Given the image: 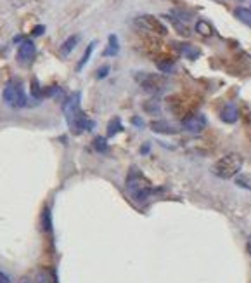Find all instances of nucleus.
<instances>
[{"label":"nucleus","instance_id":"1","mask_svg":"<svg viewBox=\"0 0 251 283\" xmlns=\"http://www.w3.org/2000/svg\"><path fill=\"white\" fill-rule=\"evenodd\" d=\"M80 103H82V94L75 92L62 105V111H65L68 127H70V130L75 135H82L83 132H89V130L94 129V122L82 111Z\"/></svg>","mask_w":251,"mask_h":283},{"label":"nucleus","instance_id":"2","mask_svg":"<svg viewBox=\"0 0 251 283\" xmlns=\"http://www.w3.org/2000/svg\"><path fill=\"white\" fill-rule=\"evenodd\" d=\"M4 103L11 108H26L28 98L25 92V87L19 78H11L4 87Z\"/></svg>","mask_w":251,"mask_h":283},{"label":"nucleus","instance_id":"3","mask_svg":"<svg viewBox=\"0 0 251 283\" xmlns=\"http://www.w3.org/2000/svg\"><path fill=\"white\" fill-rule=\"evenodd\" d=\"M241 167H242L241 155L229 153V155H225V157L218 158V160L215 162V165L212 167V170H213V174L218 175L220 179H230L239 174Z\"/></svg>","mask_w":251,"mask_h":283},{"label":"nucleus","instance_id":"4","mask_svg":"<svg viewBox=\"0 0 251 283\" xmlns=\"http://www.w3.org/2000/svg\"><path fill=\"white\" fill-rule=\"evenodd\" d=\"M137 82L146 92L149 94H159L165 90L166 87V78L161 77V75H154V73H137Z\"/></svg>","mask_w":251,"mask_h":283},{"label":"nucleus","instance_id":"5","mask_svg":"<svg viewBox=\"0 0 251 283\" xmlns=\"http://www.w3.org/2000/svg\"><path fill=\"white\" fill-rule=\"evenodd\" d=\"M135 25L146 31L156 33V35H159V37H165V35L168 33L166 26L163 25L158 18H154V16H151V14H142V16H139V18H135Z\"/></svg>","mask_w":251,"mask_h":283},{"label":"nucleus","instance_id":"6","mask_svg":"<svg viewBox=\"0 0 251 283\" xmlns=\"http://www.w3.org/2000/svg\"><path fill=\"white\" fill-rule=\"evenodd\" d=\"M35 56H37V47H35L33 40L30 38H25L18 47V54H16V59L21 66H30L33 63Z\"/></svg>","mask_w":251,"mask_h":283},{"label":"nucleus","instance_id":"7","mask_svg":"<svg viewBox=\"0 0 251 283\" xmlns=\"http://www.w3.org/2000/svg\"><path fill=\"white\" fill-rule=\"evenodd\" d=\"M206 117L203 113H193L187 115V117L182 120V127L189 132H201L203 129L206 127Z\"/></svg>","mask_w":251,"mask_h":283},{"label":"nucleus","instance_id":"8","mask_svg":"<svg viewBox=\"0 0 251 283\" xmlns=\"http://www.w3.org/2000/svg\"><path fill=\"white\" fill-rule=\"evenodd\" d=\"M151 130L156 134H165V135H172V134H177L178 129L173 125V123L166 122V120H154L151 122Z\"/></svg>","mask_w":251,"mask_h":283},{"label":"nucleus","instance_id":"9","mask_svg":"<svg viewBox=\"0 0 251 283\" xmlns=\"http://www.w3.org/2000/svg\"><path fill=\"white\" fill-rule=\"evenodd\" d=\"M175 47L178 49V53H180L184 58H187L189 61H194V59H198L201 53H199L198 47L191 45V43H173Z\"/></svg>","mask_w":251,"mask_h":283},{"label":"nucleus","instance_id":"10","mask_svg":"<svg viewBox=\"0 0 251 283\" xmlns=\"http://www.w3.org/2000/svg\"><path fill=\"white\" fill-rule=\"evenodd\" d=\"M237 117H239V113L234 105H225L220 111V118H222V122H225V123L237 122Z\"/></svg>","mask_w":251,"mask_h":283},{"label":"nucleus","instance_id":"11","mask_svg":"<svg viewBox=\"0 0 251 283\" xmlns=\"http://www.w3.org/2000/svg\"><path fill=\"white\" fill-rule=\"evenodd\" d=\"M119 51V42H118V37L114 33H111L109 37H107V45L104 49V53L102 56L104 58H113V56H116Z\"/></svg>","mask_w":251,"mask_h":283},{"label":"nucleus","instance_id":"12","mask_svg":"<svg viewBox=\"0 0 251 283\" xmlns=\"http://www.w3.org/2000/svg\"><path fill=\"white\" fill-rule=\"evenodd\" d=\"M80 42V35H71V37H68L65 42L61 43V47H59V51H61L62 56H68L71 53V51L77 47V43Z\"/></svg>","mask_w":251,"mask_h":283},{"label":"nucleus","instance_id":"13","mask_svg":"<svg viewBox=\"0 0 251 283\" xmlns=\"http://www.w3.org/2000/svg\"><path fill=\"white\" fill-rule=\"evenodd\" d=\"M33 283H55V276L52 271H47V269H40L37 274H35V280Z\"/></svg>","mask_w":251,"mask_h":283},{"label":"nucleus","instance_id":"14","mask_svg":"<svg viewBox=\"0 0 251 283\" xmlns=\"http://www.w3.org/2000/svg\"><path fill=\"white\" fill-rule=\"evenodd\" d=\"M234 16H236L241 23H244L246 26L251 28V9H246V7H237V9L234 11Z\"/></svg>","mask_w":251,"mask_h":283},{"label":"nucleus","instance_id":"15","mask_svg":"<svg viewBox=\"0 0 251 283\" xmlns=\"http://www.w3.org/2000/svg\"><path fill=\"white\" fill-rule=\"evenodd\" d=\"M94 49H95V40H94V42H90L89 45H87L85 53H83V56H82V58H80V61H78V65H77V71H82V70H83V66H85L87 63H89V59H90V56H92Z\"/></svg>","mask_w":251,"mask_h":283},{"label":"nucleus","instance_id":"16","mask_svg":"<svg viewBox=\"0 0 251 283\" xmlns=\"http://www.w3.org/2000/svg\"><path fill=\"white\" fill-rule=\"evenodd\" d=\"M168 18H170V21H172L173 28L178 31V35H184V37H189L191 31H189V28H187V25H185L184 21H180V19L175 18V16H172V14H168Z\"/></svg>","mask_w":251,"mask_h":283},{"label":"nucleus","instance_id":"17","mask_svg":"<svg viewBox=\"0 0 251 283\" xmlns=\"http://www.w3.org/2000/svg\"><path fill=\"white\" fill-rule=\"evenodd\" d=\"M196 31L201 37H212L213 35V28L210 25L208 21H205V19H199L196 23Z\"/></svg>","mask_w":251,"mask_h":283},{"label":"nucleus","instance_id":"18","mask_svg":"<svg viewBox=\"0 0 251 283\" xmlns=\"http://www.w3.org/2000/svg\"><path fill=\"white\" fill-rule=\"evenodd\" d=\"M123 130V125H121V120L116 117V118H111V122L107 123V130H106V134H107V137H113L114 134H118V132H121Z\"/></svg>","mask_w":251,"mask_h":283},{"label":"nucleus","instance_id":"19","mask_svg":"<svg viewBox=\"0 0 251 283\" xmlns=\"http://www.w3.org/2000/svg\"><path fill=\"white\" fill-rule=\"evenodd\" d=\"M158 70L163 71V73H172V71H175V63L170 61V59L158 61Z\"/></svg>","mask_w":251,"mask_h":283},{"label":"nucleus","instance_id":"20","mask_svg":"<svg viewBox=\"0 0 251 283\" xmlns=\"http://www.w3.org/2000/svg\"><path fill=\"white\" fill-rule=\"evenodd\" d=\"M43 90H45V89H42V87H40L38 78H31V96H33L35 99H40L42 96H45V94H43Z\"/></svg>","mask_w":251,"mask_h":283},{"label":"nucleus","instance_id":"21","mask_svg":"<svg viewBox=\"0 0 251 283\" xmlns=\"http://www.w3.org/2000/svg\"><path fill=\"white\" fill-rule=\"evenodd\" d=\"M236 182L246 190H251V174H239L236 177Z\"/></svg>","mask_w":251,"mask_h":283},{"label":"nucleus","instance_id":"22","mask_svg":"<svg viewBox=\"0 0 251 283\" xmlns=\"http://www.w3.org/2000/svg\"><path fill=\"white\" fill-rule=\"evenodd\" d=\"M43 229H45L47 233H52V226H50V210H49V207H47V209H43Z\"/></svg>","mask_w":251,"mask_h":283},{"label":"nucleus","instance_id":"23","mask_svg":"<svg viewBox=\"0 0 251 283\" xmlns=\"http://www.w3.org/2000/svg\"><path fill=\"white\" fill-rule=\"evenodd\" d=\"M92 145H94V148L97 150V151H106V148H107L106 137H95Z\"/></svg>","mask_w":251,"mask_h":283},{"label":"nucleus","instance_id":"24","mask_svg":"<svg viewBox=\"0 0 251 283\" xmlns=\"http://www.w3.org/2000/svg\"><path fill=\"white\" fill-rule=\"evenodd\" d=\"M43 31H45V26H43V25L35 26L33 30H31V37H38V35H42Z\"/></svg>","mask_w":251,"mask_h":283},{"label":"nucleus","instance_id":"25","mask_svg":"<svg viewBox=\"0 0 251 283\" xmlns=\"http://www.w3.org/2000/svg\"><path fill=\"white\" fill-rule=\"evenodd\" d=\"M107 73H109V66H102L101 70H97V78L101 80V78H106Z\"/></svg>","mask_w":251,"mask_h":283},{"label":"nucleus","instance_id":"26","mask_svg":"<svg viewBox=\"0 0 251 283\" xmlns=\"http://www.w3.org/2000/svg\"><path fill=\"white\" fill-rule=\"evenodd\" d=\"M0 283H11V278L7 273H4V271H0Z\"/></svg>","mask_w":251,"mask_h":283},{"label":"nucleus","instance_id":"27","mask_svg":"<svg viewBox=\"0 0 251 283\" xmlns=\"http://www.w3.org/2000/svg\"><path fill=\"white\" fill-rule=\"evenodd\" d=\"M246 247H248V252H249V256H251V237L248 238V245H246Z\"/></svg>","mask_w":251,"mask_h":283}]
</instances>
